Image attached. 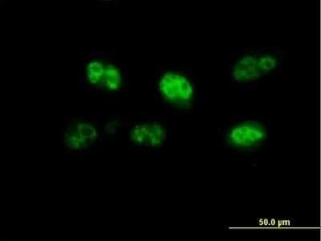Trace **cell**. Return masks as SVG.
<instances>
[{"mask_svg": "<svg viewBox=\"0 0 321 241\" xmlns=\"http://www.w3.org/2000/svg\"><path fill=\"white\" fill-rule=\"evenodd\" d=\"M161 89L169 98L175 99L184 98L187 95L184 91L188 90L187 83L178 76L166 75L161 81Z\"/></svg>", "mask_w": 321, "mask_h": 241, "instance_id": "3957f363", "label": "cell"}, {"mask_svg": "<svg viewBox=\"0 0 321 241\" xmlns=\"http://www.w3.org/2000/svg\"><path fill=\"white\" fill-rule=\"evenodd\" d=\"M165 133L160 126L156 124H144L134 128L131 134V139L143 146H156L165 139Z\"/></svg>", "mask_w": 321, "mask_h": 241, "instance_id": "6da1fadb", "label": "cell"}, {"mask_svg": "<svg viewBox=\"0 0 321 241\" xmlns=\"http://www.w3.org/2000/svg\"><path fill=\"white\" fill-rule=\"evenodd\" d=\"M264 138V132L257 126L245 125L238 127L231 132L230 140L235 145L247 147L260 143Z\"/></svg>", "mask_w": 321, "mask_h": 241, "instance_id": "7a4b0ae2", "label": "cell"}]
</instances>
